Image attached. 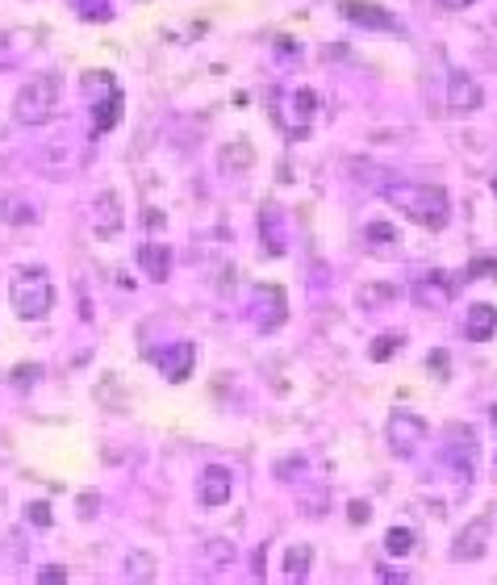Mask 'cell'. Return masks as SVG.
<instances>
[{"label": "cell", "mask_w": 497, "mask_h": 585, "mask_svg": "<svg viewBox=\"0 0 497 585\" xmlns=\"http://www.w3.org/2000/svg\"><path fill=\"white\" fill-rule=\"evenodd\" d=\"M385 201L397 209L401 218L418 222L426 231H443L451 218V205H448V193L439 184H418V180H388L385 188Z\"/></svg>", "instance_id": "1"}, {"label": "cell", "mask_w": 497, "mask_h": 585, "mask_svg": "<svg viewBox=\"0 0 497 585\" xmlns=\"http://www.w3.org/2000/svg\"><path fill=\"white\" fill-rule=\"evenodd\" d=\"M59 97H63V80L55 72H42V75H30V84L17 88V100H13V118L22 126H47L59 109Z\"/></svg>", "instance_id": "2"}, {"label": "cell", "mask_w": 497, "mask_h": 585, "mask_svg": "<svg viewBox=\"0 0 497 585\" xmlns=\"http://www.w3.org/2000/svg\"><path fill=\"white\" fill-rule=\"evenodd\" d=\"M9 305L13 314L25 318V322H38V318L50 314L55 305V284H50L47 268H22L9 284Z\"/></svg>", "instance_id": "3"}, {"label": "cell", "mask_w": 497, "mask_h": 585, "mask_svg": "<svg viewBox=\"0 0 497 585\" xmlns=\"http://www.w3.org/2000/svg\"><path fill=\"white\" fill-rule=\"evenodd\" d=\"M314 113H318L314 88L289 84V88H276V92H272V118H276V126L289 138H305V135H310Z\"/></svg>", "instance_id": "4"}, {"label": "cell", "mask_w": 497, "mask_h": 585, "mask_svg": "<svg viewBox=\"0 0 497 585\" xmlns=\"http://www.w3.org/2000/svg\"><path fill=\"white\" fill-rule=\"evenodd\" d=\"M385 439H388V448H393V456L410 460L414 451L423 448V439H426V418L410 415V410H397V415L388 418Z\"/></svg>", "instance_id": "5"}, {"label": "cell", "mask_w": 497, "mask_h": 585, "mask_svg": "<svg viewBox=\"0 0 497 585\" xmlns=\"http://www.w3.org/2000/svg\"><path fill=\"white\" fill-rule=\"evenodd\" d=\"M489 531H493V519H489V514H476L473 523L456 536V544H451V561H456V564L481 561V556L489 552Z\"/></svg>", "instance_id": "6"}, {"label": "cell", "mask_w": 497, "mask_h": 585, "mask_svg": "<svg viewBox=\"0 0 497 585\" xmlns=\"http://www.w3.org/2000/svg\"><path fill=\"white\" fill-rule=\"evenodd\" d=\"M251 318L259 330H280L284 318H289V301H284V289L280 284H259L251 301Z\"/></svg>", "instance_id": "7"}, {"label": "cell", "mask_w": 497, "mask_h": 585, "mask_svg": "<svg viewBox=\"0 0 497 585\" xmlns=\"http://www.w3.org/2000/svg\"><path fill=\"white\" fill-rule=\"evenodd\" d=\"M339 13L360 30H376V34H401V22L380 4H368V0H343Z\"/></svg>", "instance_id": "8"}, {"label": "cell", "mask_w": 497, "mask_h": 585, "mask_svg": "<svg viewBox=\"0 0 497 585\" xmlns=\"http://www.w3.org/2000/svg\"><path fill=\"white\" fill-rule=\"evenodd\" d=\"M122 226H126L122 196L113 193V188L97 193V205H92V231H97V239H113V234H122Z\"/></svg>", "instance_id": "9"}, {"label": "cell", "mask_w": 497, "mask_h": 585, "mask_svg": "<svg viewBox=\"0 0 497 585\" xmlns=\"http://www.w3.org/2000/svg\"><path fill=\"white\" fill-rule=\"evenodd\" d=\"M451 297H456V276L451 272H423L418 276V284H414V301L418 305H431V310H439V305H448Z\"/></svg>", "instance_id": "10"}, {"label": "cell", "mask_w": 497, "mask_h": 585, "mask_svg": "<svg viewBox=\"0 0 497 585\" xmlns=\"http://www.w3.org/2000/svg\"><path fill=\"white\" fill-rule=\"evenodd\" d=\"M155 364L171 385H184V380L193 377V368H196V347L193 343H171V347H163V352L155 355Z\"/></svg>", "instance_id": "11"}, {"label": "cell", "mask_w": 497, "mask_h": 585, "mask_svg": "<svg viewBox=\"0 0 497 585\" xmlns=\"http://www.w3.org/2000/svg\"><path fill=\"white\" fill-rule=\"evenodd\" d=\"M481 105H485V92H481V84H476L473 75L451 72V80H448V109L460 118V113H476Z\"/></svg>", "instance_id": "12"}, {"label": "cell", "mask_w": 497, "mask_h": 585, "mask_svg": "<svg viewBox=\"0 0 497 585\" xmlns=\"http://www.w3.org/2000/svg\"><path fill=\"white\" fill-rule=\"evenodd\" d=\"M196 493H201V502H205V506H226V502H231V493H234V473H231V468H222V464H209L205 473H201Z\"/></svg>", "instance_id": "13"}, {"label": "cell", "mask_w": 497, "mask_h": 585, "mask_svg": "<svg viewBox=\"0 0 497 585\" xmlns=\"http://www.w3.org/2000/svg\"><path fill=\"white\" fill-rule=\"evenodd\" d=\"M259 239H264V251L267 256H284L289 251V234H284V214L276 205H267L259 214Z\"/></svg>", "instance_id": "14"}, {"label": "cell", "mask_w": 497, "mask_h": 585, "mask_svg": "<svg viewBox=\"0 0 497 585\" xmlns=\"http://www.w3.org/2000/svg\"><path fill=\"white\" fill-rule=\"evenodd\" d=\"M493 335H497V305L476 301L473 310H468V318H464V339L468 343H489Z\"/></svg>", "instance_id": "15"}, {"label": "cell", "mask_w": 497, "mask_h": 585, "mask_svg": "<svg viewBox=\"0 0 497 585\" xmlns=\"http://www.w3.org/2000/svg\"><path fill=\"white\" fill-rule=\"evenodd\" d=\"M122 109H126V92L118 84L105 88V100L92 109V135H109L113 126L122 122Z\"/></svg>", "instance_id": "16"}, {"label": "cell", "mask_w": 497, "mask_h": 585, "mask_svg": "<svg viewBox=\"0 0 497 585\" xmlns=\"http://www.w3.org/2000/svg\"><path fill=\"white\" fill-rule=\"evenodd\" d=\"M138 264H143V272L151 276V281H168L171 251L163 243H143V247H138Z\"/></svg>", "instance_id": "17"}, {"label": "cell", "mask_w": 497, "mask_h": 585, "mask_svg": "<svg viewBox=\"0 0 497 585\" xmlns=\"http://www.w3.org/2000/svg\"><path fill=\"white\" fill-rule=\"evenodd\" d=\"M0 218L9 222V226H25V222H38V205L34 201H25V196H4Z\"/></svg>", "instance_id": "18"}, {"label": "cell", "mask_w": 497, "mask_h": 585, "mask_svg": "<svg viewBox=\"0 0 497 585\" xmlns=\"http://www.w3.org/2000/svg\"><path fill=\"white\" fill-rule=\"evenodd\" d=\"M364 234H368V243L376 247V256H393V251H397V231H393L388 222H372Z\"/></svg>", "instance_id": "19"}, {"label": "cell", "mask_w": 497, "mask_h": 585, "mask_svg": "<svg viewBox=\"0 0 497 585\" xmlns=\"http://www.w3.org/2000/svg\"><path fill=\"white\" fill-rule=\"evenodd\" d=\"M401 343H405L401 330H385V335H376V339L368 343V355H372L376 364H385V360H393V352H397Z\"/></svg>", "instance_id": "20"}, {"label": "cell", "mask_w": 497, "mask_h": 585, "mask_svg": "<svg viewBox=\"0 0 497 585\" xmlns=\"http://www.w3.org/2000/svg\"><path fill=\"white\" fill-rule=\"evenodd\" d=\"M393 297H397V284H388V281H372V284H364V289H360V297H355V301L364 305V310H376V305L393 301Z\"/></svg>", "instance_id": "21"}, {"label": "cell", "mask_w": 497, "mask_h": 585, "mask_svg": "<svg viewBox=\"0 0 497 585\" xmlns=\"http://www.w3.org/2000/svg\"><path fill=\"white\" fill-rule=\"evenodd\" d=\"M385 552L388 556H410L414 552V531L410 527H388L385 531Z\"/></svg>", "instance_id": "22"}, {"label": "cell", "mask_w": 497, "mask_h": 585, "mask_svg": "<svg viewBox=\"0 0 497 585\" xmlns=\"http://www.w3.org/2000/svg\"><path fill=\"white\" fill-rule=\"evenodd\" d=\"M310 561H314V552L305 548V544H297V548H289V556H284V573L301 581V577L310 573Z\"/></svg>", "instance_id": "23"}, {"label": "cell", "mask_w": 497, "mask_h": 585, "mask_svg": "<svg viewBox=\"0 0 497 585\" xmlns=\"http://www.w3.org/2000/svg\"><path fill=\"white\" fill-rule=\"evenodd\" d=\"M251 163H255L251 143H234L222 151V168H251Z\"/></svg>", "instance_id": "24"}, {"label": "cell", "mask_w": 497, "mask_h": 585, "mask_svg": "<svg viewBox=\"0 0 497 585\" xmlns=\"http://www.w3.org/2000/svg\"><path fill=\"white\" fill-rule=\"evenodd\" d=\"M205 552H209V564H214V569H222V564L234 561V544H226V539H209Z\"/></svg>", "instance_id": "25"}, {"label": "cell", "mask_w": 497, "mask_h": 585, "mask_svg": "<svg viewBox=\"0 0 497 585\" xmlns=\"http://www.w3.org/2000/svg\"><path fill=\"white\" fill-rule=\"evenodd\" d=\"M38 377H42V368H38V364H17V368H13V385H17V389H25V380H30V385H34V380Z\"/></svg>", "instance_id": "26"}, {"label": "cell", "mask_w": 497, "mask_h": 585, "mask_svg": "<svg viewBox=\"0 0 497 585\" xmlns=\"http://www.w3.org/2000/svg\"><path fill=\"white\" fill-rule=\"evenodd\" d=\"M25 519L34 527H50V506L47 502H30V506H25Z\"/></svg>", "instance_id": "27"}, {"label": "cell", "mask_w": 497, "mask_h": 585, "mask_svg": "<svg viewBox=\"0 0 497 585\" xmlns=\"http://www.w3.org/2000/svg\"><path fill=\"white\" fill-rule=\"evenodd\" d=\"M481 272H485V276H497V259H473L468 272H464V281H473V276H481Z\"/></svg>", "instance_id": "28"}, {"label": "cell", "mask_w": 497, "mask_h": 585, "mask_svg": "<svg viewBox=\"0 0 497 585\" xmlns=\"http://www.w3.org/2000/svg\"><path fill=\"white\" fill-rule=\"evenodd\" d=\"M347 514H352V523H355V527H364V523H368V514H372V506H368V502H352V506H347Z\"/></svg>", "instance_id": "29"}, {"label": "cell", "mask_w": 497, "mask_h": 585, "mask_svg": "<svg viewBox=\"0 0 497 585\" xmlns=\"http://www.w3.org/2000/svg\"><path fill=\"white\" fill-rule=\"evenodd\" d=\"M38 581H67V569L50 564V569H42V573H38Z\"/></svg>", "instance_id": "30"}, {"label": "cell", "mask_w": 497, "mask_h": 585, "mask_svg": "<svg viewBox=\"0 0 497 585\" xmlns=\"http://www.w3.org/2000/svg\"><path fill=\"white\" fill-rule=\"evenodd\" d=\"M431 364H435V372H439V380L448 377V355H443V352H435V355H431Z\"/></svg>", "instance_id": "31"}, {"label": "cell", "mask_w": 497, "mask_h": 585, "mask_svg": "<svg viewBox=\"0 0 497 585\" xmlns=\"http://www.w3.org/2000/svg\"><path fill=\"white\" fill-rule=\"evenodd\" d=\"M143 222H146V226H151V231H159V226H163V214H159V209H146V214H143Z\"/></svg>", "instance_id": "32"}, {"label": "cell", "mask_w": 497, "mask_h": 585, "mask_svg": "<svg viewBox=\"0 0 497 585\" xmlns=\"http://www.w3.org/2000/svg\"><path fill=\"white\" fill-rule=\"evenodd\" d=\"M126 573H138V577H146V573H151V564H146V561H126Z\"/></svg>", "instance_id": "33"}, {"label": "cell", "mask_w": 497, "mask_h": 585, "mask_svg": "<svg viewBox=\"0 0 497 585\" xmlns=\"http://www.w3.org/2000/svg\"><path fill=\"white\" fill-rule=\"evenodd\" d=\"M439 4H448V9H468L473 0H439Z\"/></svg>", "instance_id": "34"}, {"label": "cell", "mask_w": 497, "mask_h": 585, "mask_svg": "<svg viewBox=\"0 0 497 585\" xmlns=\"http://www.w3.org/2000/svg\"><path fill=\"white\" fill-rule=\"evenodd\" d=\"M489 423H493V427H497V406H493V410H489Z\"/></svg>", "instance_id": "35"}]
</instances>
